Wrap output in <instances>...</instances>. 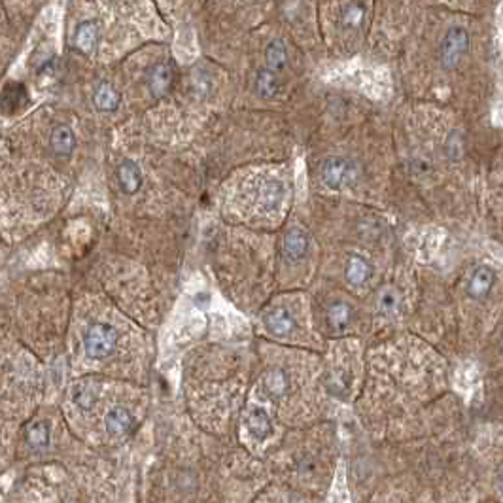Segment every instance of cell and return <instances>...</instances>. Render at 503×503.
<instances>
[{
    "mask_svg": "<svg viewBox=\"0 0 503 503\" xmlns=\"http://www.w3.org/2000/svg\"><path fill=\"white\" fill-rule=\"evenodd\" d=\"M116 345H118V331L110 324H93L84 335V348L89 358H106L116 350Z\"/></svg>",
    "mask_w": 503,
    "mask_h": 503,
    "instance_id": "6da1fadb",
    "label": "cell"
},
{
    "mask_svg": "<svg viewBox=\"0 0 503 503\" xmlns=\"http://www.w3.org/2000/svg\"><path fill=\"white\" fill-rule=\"evenodd\" d=\"M470 50V34L464 27H451L444 34L441 44V65L446 70H452L460 65V61Z\"/></svg>",
    "mask_w": 503,
    "mask_h": 503,
    "instance_id": "7a4b0ae2",
    "label": "cell"
},
{
    "mask_svg": "<svg viewBox=\"0 0 503 503\" xmlns=\"http://www.w3.org/2000/svg\"><path fill=\"white\" fill-rule=\"evenodd\" d=\"M322 172H324V180L331 190H340L350 180L354 169L352 165L343 157H327L324 161Z\"/></svg>",
    "mask_w": 503,
    "mask_h": 503,
    "instance_id": "3957f363",
    "label": "cell"
},
{
    "mask_svg": "<svg viewBox=\"0 0 503 503\" xmlns=\"http://www.w3.org/2000/svg\"><path fill=\"white\" fill-rule=\"evenodd\" d=\"M494 280H496V273L488 265H479L467 282V295L473 299H484L490 294Z\"/></svg>",
    "mask_w": 503,
    "mask_h": 503,
    "instance_id": "277c9868",
    "label": "cell"
},
{
    "mask_svg": "<svg viewBox=\"0 0 503 503\" xmlns=\"http://www.w3.org/2000/svg\"><path fill=\"white\" fill-rule=\"evenodd\" d=\"M308 252V235L301 229H292L284 237V255L292 262H299Z\"/></svg>",
    "mask_w": 503,
    "mask_h": 503,
    "instance_id": "5b68a950",
    "label": "cell"
},
{
    "mask_svg": "<svg viewBox=\"0 0 503 503\" xmlns=\"http://www.w3.org/2000/svg\"><path fill=\"white\" fill-rule=\"evenodd\" d=\"M133 428V416L129 414L127 409L123 407H118L106 414V430L110 435L114 437H121L125 433H129Z\"/></svg>",
    "mask_w": 503,
    "mask_h": 503,
    "instance_id": "8992f818",
    "label": "cell"
},
{
    "mask_svg": "<svg viewBox=\"0 0 503 503\" xmlns=\"http://www.w3.org/2000/svg\"><path fill=\"white\" fill-rule=\"evenodd\" d=\"M50 144H52V150L55 153L70 156V151L74 150V144H76V138H74V133H72L68 125H59V127H55L52 131Z\"/></svg>",
    "mask_w": 503,
    "mask_h": 503,
    "instance_id": "52a82bcc",
    "label": "cell"
},
{
    "mask_svg": "<svg viewBox=\"0 0 503 503\" xmlns=\"http://www.w3.org/2000/svg\"><path fill=\"white\" fill-rule=\"evenodd\" d=\"M265 324H267L269 331L275 335H287L295 329V318L292 316V313H287L286 308H275L267 316Z\"/></svg>",
    "mask_w": 503,
    "mask_h": 503,
    "instance_id": "ba28073f",
    "label": "cell"
},
{
    "mask_svg": "<svg viewBox=\"0 0 503 503\" xmlns=\"http://www.w3.org/2000/svg\"><path fill=\"white\" fill-rule=\"evenodd\" d=\"M118 177L125 193H135L142 186V172L133 161H123V163L119 165Z\"/></svg>",
    "mask_w": 503,
    "mask_h": 503,
    "instance_id": "9c48e42d",
    "label": "cell"
},
{
    "mask_svg": "<svg viewBox=\"0 0 503 503\" xmlns=\"http://www.w3.org/2000/svg\"><path fill=\"white\" fill-rule=\"evenodd\" d=\"M246 424H248L250 433H252L255 439L269 437V435H271V431H273V424H271L269 414L263 411V409H260V407H254V409L248 412V420H246Z\"/></svg>",
    "mask_w": 503,
    "mask_h": 503,
    "instance_id": "30bf717a",
    "label": "cell"
},
{
    "mask_svg": "<svg viewBox=\"0 0 503 503\" xmlns=\"http://www.w3.org/2000/svg\"><path fill=\"white\" fill-rule=\"evenodd\" d=\"M170 84H172V70L169 65H157L150 74L148 85H150V91L153 97H161L165 93L169 91Z\"/></svg>",
    "mask_w": 503,
    "mask_h": 503,
    "instance_id": "8fae6325",
    "label": "cell"
},
{
    "mask_svg": "<svg viewBox=\"0 0 503 503\" xmlns=\"http://www.w3.org/2000/svg\"><path fill=\"white\" fill-rule=\"evenodd\" d=\"M98 38V27L95 21H85L82 25L76 29V36H74V42H76V47L80 52L89 53L95 47Z\"/></svg>",
    "mask_w": 503,
    "mask_h": 503,
    "instance_id": "7c38bea8",
    "label": "cell"
},
{
    "mask_svg": "<svg viewBox=\"0 0 503 503\" xmlns=\"http://www.w3.org/2000/svg\"><path fill=\"white\" fill-rule=\"evenodd\" d=\"M371 276V265L359 257V255H352L347 263V280L352 284V286H359L363 284Z\"/></svg>",
    "mask_w": 503,
    "mask_h": 503,
    "instance_id": "4fadbf2b",
    "label": "cell"
},
{
    "mask_svg": "<svg viewBox=\"0 0 503 503\" xmlns=\"http://www.w3.org/2000/svg\"><path fill=\"white\" fill-rule=\"evenodd\" d=\"M278 89V76L276 72L269 70V68H263L257 74L255 78V91L262 98H271Z\"/></svg>",
    "mask_w": 503,
    "mask_h": 503,
    "instance_id": "5bb4252c",
    "label": "cell"
},
{
    "mask_svg": "<svg viewBox=\"0 0 503 503\" xmlns=\"http://www.w3.org/2000/svg\"><path fill=\"white\" fill-rule=\"evenodd\" d=\"M72 398L82 409H91L95 405V399H97V386L93 384L91 380L78 382L72 390Z\"/></svg>",
    "mask_w": 503,
    "mask_h": 503,
    "instance_id": "9a60e30c",
    "label": "cell"
},
{
    "mask_svg": "<svg viewBox=\"0 0 503 503\" xmlns=\"http://www.w3.org/2000/svg\"><path fill=\"white\" fill-rule=\"evenodd\" d=\"M95 105H97L98 110L103 112L116 110L119 105L118 91H116L110 84H103L97 91H95Z\"/></svg>",
    "mask_w": 503,
    "mask_h": 503,
    "instance_id": "2e32d148",
    "label": "cell"
},
{
    "mask_svg": "<svg viewBox=\"0 0 503 503\" xmlns=\"http://www.w3.org/2000/svg\"><path fill=\"white\" fill-rule=\"evenodd\" d=\"M263 386L271 398H280L284 396L287 390V379L286 373L280 371V369H273L265 375V380H263Z\"/></svg>",
    "mask_w": 503,
    "mask_h": 503,
    "instance_id": "e0dca14e",
    "label": "cell"
},
{
    "mask_svg": "<svg viewBox=\"0 0 503 503\" xmlns=\"http://www.w3.org/2000/svg\"><path fill=\"white\" fill-rule=\"evenodd\" d=\"M265 57H267L269 70H273V72L282 70V68H284V66L287 65L286 46L282 44L280 40H275V42H271V44H269V47H267V52H265Z\"/></svg>",
    "mask_w": 503,
    "mask_h": 503,
    "instance_id": "ac0fdd59",
    "label": "cell"
},
{
    "mask_svg": "<svg viewBox=\"0 0 503 503\" xmlns=\"http://www.w3.org/2000/svg\"><path fill=\"white\" fill-rule=\"evenodd\" d=\"M352 318V310L348 307L347 303H335L327 310V320L335 329H343L348 326V322Z\"/></svg>",
    "mask_w": 503,
    "mask_h": 503,
    "instance_id": "d6986e66",
    "label": "cell"
},
{
    "mask_svg": "<svg viewBox=\"0 0 503 503\" xmlns=\"http://www.w3.org/2000/svg\"><path fill=\"white\" fill-rule=\"evenodd\" d=\"M27 439H29L31 446L42 449V446H46L47 441H50V428H47L44 422L33 424L29 428V431H27Z\"/></svg>",
    "mask_w": 503,
    "mask_h": 503,
    "instance_id": "ffe728a7",
    "label": "cell"
},
{
    "mask_svg": "<svg viewBox=\"0 0 503 503\" xmlns=\"http://www.w3.org/2000/svg\"><path fill=\"white\" fill-rule=\"evenodd\" d=\"M363 13H366V4H359V2L348 4L347 10H345V21H347V25H359V21L363 20Z\"/></svg>",
    "mask_w": 503,
    "mask_h": 503,
    "instance_id": "44dd1931",
    "label": "cell"
},
{
    "mask_svg": "<svg viewBox=\"0 0 503 503\" xmlns=\"http://www.w3.org/2000/svg\"><path fill=\"white\" fill-rule=\"evenodd\" d=\"M379 305L384 313H393L399 305V295L396 294L393 290H384V292L380 294Z\"/></svg>",
    "mask_w": 503,
    "mask_h": 503,
    "instance_id": "7402d4cb",
    "label": "cell"
},
{
    "mask_svg": "<svg viewBox=\"0 0 503 503\" xmlns=\"http://www.w3.org/2000/svg\"><path fill=\"white\" fill-rule=\"evenodd\" d=\"M496 488H497V494L503 497V465L496 473Z\"/></svg>",
    "mask_w": 503,
    "mask_h": 503,
    "instance_id": "603a6c76",
    "label": "cell"
}]
</instances>
